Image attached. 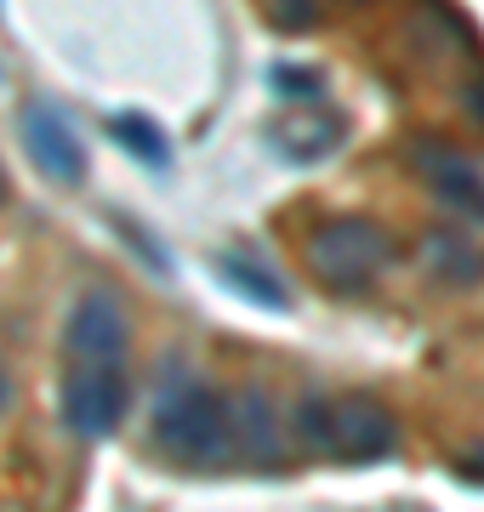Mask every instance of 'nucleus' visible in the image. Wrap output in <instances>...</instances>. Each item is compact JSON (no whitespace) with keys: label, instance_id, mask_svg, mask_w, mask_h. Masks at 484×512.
Instances as JSON below:
<instances>
[{"label":"nucleus","instance_id":"f257e3e1","mask_svg":"<svg viewBox=\"0 0 484 512\" xmlns=\"http://www.w3.org/2000/svg\"><path fill=\"white\" fill-rule=\"evenodd\" d=\"M154 444L183 467H223L234 461V410L205 382H166L154 404Z\"/></svg>","mask_w":484,"mask_h":512},{"label":"nucleus","instance_id":"f03ea898","mask_svg":"<svg viewBox=\"0 0 484 512\" xmlns=\"http://www.w3.org/2000/svg\"><path fill=\"white\" fill-rule=\"evenodd\" d=\"M297 439L302 450L365 467V461H388L399 450V427L376 399H319V393H308L297 404Z\"/></svg>","mask_w":484,"mask_h":512},{"label":"nucleus","instance_id":"39448f33","mask_svg":"<svg viewBox=\"0 0 484 512\" xmlns=\"http://www.w3.org/2000/svg\"><path fill=\"white\" fill-rule=\"evenodd\" d=\"M126 342H131V330L114 296L92 291L69 308V330H63L69 365H126Z\"/></svg>","mask_w":484,"mask_h":512},{"label":"nucleus","instance_id":"20e7f679","mask_svg":"<svg viewBox=\"0 0 484 512\" xmlns=\"http://www.w3.org/2000/svg\"><path fill=\"white\" fill-rule=\"evenodd\" d=\"M126 365H69L63 370V427L75 439H109L126 421Z\"/></svg>","mask_w":484,"mask_h":512},{"label":"nucleus","instance_id":"4468645a","mask_svg":"<svg viewBox=\"0 0 484 512\" xmlns=\"http://www.w3.org/2000/svg\"><path fill=\"white\" fill-rule=\"evenodd\" d=\"M274 86H280V92H308V97L319 92L314 69H291V63H280V69H274Z\"/></svg>","mask_w":484,"mask_h":512},{"label":"nucleus","instance_id":"2eb2a0df","mask_svg":"<svg viewBox=\"0 0 484 512\" xmlns=\"http://www.w3.org/2000/svg\"><path fill=\"white\" fill-rule=\"evenodd\" d=\"M462 109H467V120H479V126H484V74H479V80H473V86H467Z\"/></svg>","mask_w":484,"mask_h":512},{"label":"nucleus","instance_id":"1a4fd4ad","mask_svg":"<svg viewBox=\"0 0 484 512\" xmlns=\"http://www.w3.org/2000/svg\"><path fill=\"white\" fill-rule=\"evenodd\" d=\"M422 256H428V274L445 279V285H473V279H484V256L462 234H428L422 239Z\"/></svg>","mask_w":484,"mask_h":512},{"label":"nucleus","instance_id":"f3484780","mask_svg":"<svg viewBox=\"0 0 484 512\" xmlns=\"http://www.w3.org/2000/svg\"><path fill=\"white\" fill-rule=\"evenodd\" d=\"M0 200H6V177H0Z\"/></svg>","mask_w":484,"mask_h":512},{"label":"nucleus","instance_id":"6e6552de","mask_svg":"<svg viewBox=\"0 0 484 512\" xmlns=\"http://www.w3.org/2000/svg\"><path fill=\"white\" fill-rule=\"evenodd\" d=\"M234 439H240V456L257 461V467H280V427H274V410L262 393L234 404Z\"/></svg>","mask_w":484,"mask_h":512},{"label":"nucleus","instance_id":"7ed1b4c3","mask_svg":"<svg viewBox=\"0 0 484 512\" xmlns=\"http://www.w3.org/2000/svg\"><path fill=\"white\" fill-rule=\"evenodd\" d=\"M393 262V239L382 222L371 217H336L325 228H314L308 239V268H314L331 291H371L376 279L388 274Z\"/></svg>","mask_w":484,"mask_h":512},{"label":"nucleus","instance_id":"f8f14e48","mask_svg":"<svg viewBox=\"0 0 484 512\" xmlns=\"http://www.w3.org/2000/svg\"><path fill=\"white\" fill-rule=\"evenodd\" d=\"M336 137H342V131H336V120H325V114H319V120H302L297 131H291V126H274V143H280L291 160H314V154L336 148Z\"/></svg>","mask_w":484,"mask_h":512},{"label":"nucleus","instance_id":"9d476101","mask_svg":"<svg viewBox=\"0 0 484 512\" xmlns=\"http://www.w3.org/2000/svg\"><path fill=\"white\" fill-rule=\"evenodd\" d=\"M217 274L234 285V291H245L251 302H262V308H285L291 296H285V285H280V274H268V268H257L251 256H217Z\"/></svg>","mask_w":484,"mask_h":512},{"label":"nucleus","instance_id":"0eeeda50","mask_svg":"<svg viewBox=\"0 0 484 512\" xmlns=\"http://www.w3.org/2000/svg\"><path fill=\"white\" fill-rule=\"evenodd\" d=\"M23 148L35 154V165L52 177V183H80L86 177V148L69 131V120L46 103H29L23 109Z\"/></svg>","mask_w":484,"mask_h":512},{"label":"nucleus","instance_id":"ddd939ff","mask_svg":"<svg viewBox=\"0 0 484 512\" xmlns=\"http://www.w3.org/2000/svg\"><path fill=\"white\" fill-rule=\"evenodd\" d=\"M268 18L280 23L285 35H302V29H314L319 0H268Z\"/></svg>","mask_w":484,"mask_h":512},{"label":"nucleus","instance_id":"423d86ee","mask_svg":"<svg viewBox=\"0 0 484 512\" xmlns=\"http://www.w3.org/2000/svg\"><path fill=\"white\" fill-rule=\"evenodd\" d=\"M410 165H416V177H422L450 211L484 222V171H479L473 154H462V148H450V143H416L410 148Z\"/></svg>","mask_w":484,"mask_h":512},{"label":"nucleus","instance_id":"a211bd4d","mask_svg":"<svg viewBox=\"0 0 484 512\" xmlns=\"http://www.w3.org/2000/svg\"><path fill=\"white\" fill-rule=\"evenodd\" d=\"M348 6H365V0H348Z\"/></svg>","mask_w":484,"mask_h":512},{"label":"nucleus","instance_id":"dca6fc26","mask_svg":"<svg viewBox=\"0 0 484 512\" xmlns=\"http://www.w3.org/2000/svg\"><path fill=\"white\" fill-rule=\"evenodd\" d=\"M0 410H6V376H0Z\"/></svg>","mask_w":484,"mask_h":512},{"label":"nucleus","instance_id":"9b49d317","mask_svg":"<svg viewBox=\"0 0 484 512\" xmlns=\"http://www.w3.org/2000/svg\"><path fill=\"white\" fill-rule=\"evenodd\" d=\"M109 131H114V143L126 148V154H137V160H143V165H154V171H160V165L171 160L166 131L154 126L149 114H114V120H109Z\"/></svg>","mask_w":484,"mask_h":512}]
</instances>
